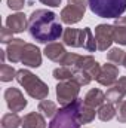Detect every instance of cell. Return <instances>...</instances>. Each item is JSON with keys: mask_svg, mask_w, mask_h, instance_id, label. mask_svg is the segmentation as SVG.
Masks as SVG:
<instances>
[{"mask_svg": "<svg viewBox=\"0 0 126 128\" xmlns=\"http://www.w3.org/2000/svg\"><path fill=\"white\" fill-rule=\"evenodd\" d=\"M28 33L39 43H51L63 37L64 28L58 15L48 9H36L28 16Z\"/></svg>", "mask_w": 126, "mask_h": 128, "instance_id": "cell-1", "label": "cell"}, {"mask_svg": "<svg viewBox=\"0 0 126 128\" xmlns=\"http://www.w3.org/2000/svg\"><path fill=\"white\" fill-rule=\"evenodd\" d=\"M16 82L24 88V91L36 100H45L49 96V88L48 85L39 78L36 76L33 72L27 68H19L16 70Z\"/></svg>", "mask_w": 126, "mask_h": 128, "instance_id": "cell-2", "label": "cell"}, {"mask_svg": "<svg viewBox=\"0 0 126 128\" xmlns=\"http://www.w3.org/2000/svg\"><path fill=\"white\" fill-rule=\"evenodd\" d=\"M83 100L77 98L71 104L63 106L55 116L51 119L49 128H80V119H79V110Z\"/></svg>", "mask_w": 126, "mask_h": 128, "instance_id": "cell-3", "label": "cell"}, {"mask_svg": "<svg viewBox=\"0 0 126 128\" xmlns=\"http://www.w3.org/2000/svg\"><path fill=\"white\" fill-rule=\"evenodd\" d=\"M88 6L99 18H120L126 10V0H88Z\"/></svg>", "mask_w": 126, "mask_h": 128, "instance_id": "cell-4", "label": "cell"}, {"mask_svg": "<svg viewBox=\"0 0 126 128\" xmlns=\"http://www.w3.org/2000/svg\"><path fill=\"white\" fill-rule=\"evenodd\" d=\"M86 8H88V0H68V4L63 8L60 14V18L67 26L77 24L83 20Z\"/></svg>", "mask_w": 126, "mask_h": 128, "instance_id": "cell-5", "label": "cell"}, {"mask_svg": "<svg viewBox=\"0 0 126 128\" xmlns=\"http://www.w3.org/2000/svg\"><path fill=\"white\" fill-rule=\"evenodd\" d=\"M80 84H77L74 79L71 80H63L57 85L55 94H57V100L61 106H67L71 104L73 101H76L79 98V92H80Z\"/></svg>", "mask_w": 126, "mask_h": 128, "instance_id": "cell-6", "label": "cell"}, {"mask_svg": "<svg viewBox=\"0 0 126 128\" xmlns=\"http://www.w3.org/2000/svg\"><path fill=\"white\" fill-rule=\"evenodd\" d=\"M4 100H6V104H7L9 110L15 112V113L22 112L27 107V104H28V101L25 100L24 94L18 88H13V86L7 88L4 91Z\"/></svg>", "mask_w": 126, "mask_h": 128, "instance_id": "cell-7", "label": "cell"}, {"mask_svg": "<svg viewBox=\"0 0 126 128\" xmlns=\"http://www.w3.org/2000/svg\"><path fill=\"white\" fill-rule=\"evenodd\" d=\"M95 39H96L98 51H107V49H110L111 43L114 42L113 26H110V24H98L95 27Z\"/></svg>", "mask_w": 126, "mask_h": 128, "instance_id": "cell-8", "label": "cell"}, {"mask_svg": "<svg viewBox=\"0 0 126 128\" xmlns=\"http://www.w3.org/2000/svg\"><path fill=\"white\" fill-rule=\"evenodd\" d=\"M117 78H119V67L113 63H107L101 67V72L95 80L102 86H113L117 82Z\"/></svg>", "mask_w": 126, "mask_h": 128, "instance_id": "cell-9", "label": "cell"}, {"mask_svg": "<svg viewBox=\"0 0 126 128\" xmlns=\"http://www.w3.org/2000/svg\"><path fill=\"white\" fill-rule=\"evenodd\" d=\"M21 63L27 67H36V68L40 67L42 66V51L39 49V46H36L34 43H25Z\"/></svg>", "mask_w": 126, "mask_h": 128, "instance_id": "cell-10", "label": "cell"}, {"mask_svg": "<svg viewBox=\"0 0 126 128\" xmlns=\"http://www.w3.org/2000/svg\"><path fill=\"white\" fill-rule=\"evenodd\" d=\"M63 43L65 46H71V48H83V45H85V30L71 28V27L64 28Z\"/></svg>", "mask_w": 126, "mask_h": 128, "instance_id": "cell-11", "label": "cell"}, {"mask_svg": "<svg viewBox=\"0 0 126 128\" xmlns=\"http://www.w3.org/2000/svg\"><path fill=\"white\" fill-rule=\"evenodd\" d=\"M73 68L85 70V72H88L94 79H96V76H98L99 72H101V66H99V63L95 60L92 55H80V58H79V61L76 64V67H73Z\"/></svg>", "mask_w": 126, "mask_h": 128, "instance_id": "cell-12", "label": "cell"}, {"mask_svg": "<svg viewBox=\"0 0 126 128\" xmlns=\"http://www.w3.org/2000/svg\"><path fill=\"white\" fill-rule=\"evenodd\" d=\"M6 27L10 28L13 33H22L24 30H28V20L25 14L16 12L6 18Z\"/></svg>", "mask_w": 126, "mask_h": 128, "instance_id": "cell-13", "label": "cell"}, {"mask_svg": "<svg viewBox=\"0 0 126 128\" xmlns=\"http://www.w3.org/2000/svg\"><path fill=\"white\" fill-rule=\"evenodd\" d=\"M24 46H25V42L22 39H13L10 43H7V48H6V57L10 63H21V58H22V51H24Z\"/></svg>", "mask_w": 126, "mask_h": 128, "instance_id": "cell-14", "label": "cell"}, {"mask_svg": "<svg viewBox=\"0 0 126 128\" xmlns=\"http://www.w3.org/2000/svg\"><path fill=\"white\" fill-rule=\"evenodd\" d=\"M43 54L46 55V58H49L54 63H61V60L64 58V55L67 54L64 43H58V42H51L45 46Z\"/></svg>", "mask_w": 126, "mask_h": 128, "instance_id": "cell-15", "label": "cell"}, {"mask_svg": "<svg viewBox=\"0 0 126 128\" xmlns=\"http://www.w3.org/2000/svg\"><path fill=\"white\" fill-rule=\"evenodd\" d=\"M46 118L40 112H30L22 118V128H46Z\"/></svg>", "mask_w": 126, "mask_h": 128, "instance_id": "cell-16", "label": "cell"}, {"mask_svg": "<svg viewBox=\"0 0 126 128\" xmlns=\"http://www.w3.org/2000/svg\"><path fill=\"white\" fill-rule=\"evenodd\" d=\"M104 101H105V92H102L98 88L89 90L83 98V103L89 107H94V109H99L104 104Z\"/></svg>", "mask_w": 126, "mask_h": 128, "instance_id": "cell-17", "label": "cell"}, {"mask_svg": "<svg viewBox=\"0 0 126 128\" xmlns=\"http://www.w3.org/2000/svg\"><path fill=\"white\" fill-rule=\"evenodd\" d=\"M113 34H114V42L126 46V16H120L114 20L113 24Z\"/></svg>", "mask_w": 126, "mask_h": 128, "instance_id": "cell-18", "label": "cell"}, {"mask_svg": "<svg viewBox=\"0 0 126 128\" xmlns=\"http://www.w3.org/2000/svg\"><path fill=\"white\" fill-rule=\"evenodd\" d=\"M125 96H126L125 90H123L120 85L114 84L111 88H108V90H107V92H105V100H107V103L119 104V103H122V101H123Z\"/></svg>", "mask_w": 126, "mask_h": 128, "instance_id": "cell-19", "label": "cell"}, {"mask_svg": "<svg viewBox=\"0 0 126 128\" xmlns=\"http://www.w3.org/2000/svg\"><path fill=\"white\" fill-rule=\"evenodd\" d=\"M96 116H98L102 122H108V121H111L114 116H117L116 104H113V103H105V104H102V106L98 109Z\"/></svg>", "mask_w": 126, "mask_h": 128, "instance_id": "cell-20", "label": "cell"}, {"mask_svg": "<svg viewBox=\"0 0 126 128\" xmlns=\"http://www.w3.org/2000/svg\"><path fill=\"white\" fill-rule=\"evenodd\" d=\"M37 110L45 116V118H54L55 113L58 112V107H57V103L52 101V100H40L39 106H37Z\"/></svg>", "mask_w": 126, "mask_h": 128, "instance_id": "cell-21", "label": "cell"}, {"mask_svg": "<svg viewBox=\"0 0 126 128\" xmlns=\"http://www.w3.org/2000/svg\"><path fill=\"white\" fill-rule=\"evenodd\" d=\"M0 124H1V128H19L22 127V118H19L18 113L10 112V113L3 115Z\"/></svg>", "mask_w": 126, "mask_h": 128, "instance_id": "cell-22", "label": "cell"}, {"mask_svg": "<svg viewBox=\"0 0 126 128\" xmlns=\"http://www.w3.org/2000/svg\"><path fill=\"white\" fill-rule=\"evenodd\" d=\"M52 76L57 80H60V82H63V80H71L74 78V68L73 67H67V66H60V67L54 68Z\"/></svg>", "mask_w": 126, "mask_h": 128, "instance_id": "cell-23", "label": "cell"}, {"mask_svg": "<svg viewBox=\"0 0 126 128\" xmlns=\"http://www.w3.org/2000/svg\"><path fill=\"white\" fill-rule=\"evenodd\" d=\"M95 115H96V112H95L94 107H89V106H86L85 103H82L80 110H79L80 124H89V122H92L95 119Z\"/></svg>", "mask_w": 126, "mask_h": 128, "instance_id": "cell-24", "label": "cell"}, {"mask_svg": "<svg viewBox=\"0 0 126 128\" xmlns=\"http://www.w3.org/2000/svg\"><path fill=\"white\" fill-rule=\"evenodd\" d=\"M85 45H83V49H86L88 52H95L98 51V45H96V39H95V34L92 33L91 27H85Z\"/></svg>", "mask_w": 126, "mask_h": 128, "instance_id": "cell-25", "label": "cell"}, {"mask_svg": "<svg viewBox=\"0 0 126 128\" xmlns=\"http://www.w3.org/2000/svg\"><path fill=\"white\" fill-rule=\"evenodd\" d=\"M126 57V52L120 48H110V51L107 52V60L113 64H123Z\"/></svg>", "mask_w": 126, "mask_h": 128, "instance_id": "cell-26", "label": "cell"}, {"mask_svg": "<svg viewBox=\"0 0 126 128\" xmlns=\"http://www.w3.org/2000/svg\"><path fill=\"white\" fill-rule=\"evenodd\" d=\"M15 78H16V70L12 66H7V64L0 66V80L1 82H10Z\"/></svg>", "mask_w": 126, "mask_h": 128, "instance_id": "cell-27", "label": "cell"}, {"mask_svg": "<svg viewBox=\"0 0 126 128\" xmlns=\"http://www.w3.org/2000/svg\"><path fill=\"white\" fill-rule=\"evenodd\" d=\"M77 84H80V85H88V84H91V80L94 79L88 72H85V70H79V68H74V78H73Z\"/></svg>", "mask_w": 126, "mask_h": 128, "instance_id": "cell-28", "label": "cell"}, {"mask_svg": "<svg viewBox=\"0 0 126 128\" xmlns=\"http://www.w3.org/2000/svg\"><path fill=\"white\" fill-rule=\"evenodd\" d=\"M80 55L79 54H74V52H67L64 55V58L61 60V66H67V67H76V64L79 61Z\"/></svg>", "mask_w": 126, "mask_h": 128, "instance_id": "cell-29", "label": "cell"}, {"mask_svg": "<svg viewBox=\"0 0 126 128\" xmlns=\"http://www.w3.org/2000/svg\"><path fill=\"white\" fill-rule=\"evenodd\" d=\"M13 34H15V33L12 32L10 28H7L6 26L1 27V30H0V42H1V43H10V42L15 39Z\"/></svg>", "mask_w": 126, "mask_h": 128, "instance_id": "cell-30", "label": "cell"}, {"mask_svg": "<svg viewBox=\"0 0 126 128\" xmlns=\"http://www.w3.org/2000/svg\"><path fill=\"white\" fill-rule=\"evenodd\" d=\"M117 121L126 124V100L117 104Z\"/></svg>", "mask_w": 126, "mask_h": 128, "instance_id": "cell-31", "label": "cell"}, {"mask_svg": "<svg viewBox=\"0 0 126 128\" xmlns=\"http://www.w3.org/2000/svg\"><path fill=\"white\" fill-rule=\"evenodd\" d=\"M24 4H25V0H7L9 9L16 10V12H19V10L24 8Z\"/></svg>", "mask_w": 126, "mask_h": 128, "instance_id": "cell-32", "label": "cell"}, {"mask_svg": "<svg viewBox=\"0 0 126 128\" xmlns=\"http://www.w3.org/2000/svg\"><path fill=\"white\" fill-rule=\"evenodd\" d=\"M39 2L46 6H51V8H58L61 4V0H39Z\"/></svg>", "mask_w": 126, "mask_h": 128, "instance_id": "cell-33", "label": "cell"}, {"mask_svg": "<svg viewBox=\"0 0 126 128\" xmlns=\"http://www.w3.org/2000/svg\"><path fill=\"white\" fill-rule=\"evenodd\" d=\"M116 84H117V85H120V86H122V88H123V90L126 91V76H122V78H119Z\"/></svg>", "mask_w": 126, "mask_h": 128, "instance_id": "cell-34", "label": "cell"}, {"mask_svg": "<svg viewBox=\"0 0 126 128\" xmlns=\"http://www.w3.org/2000/svg\"><path fill=\"white\" fill-rule=\"evenodd\" d=\"M123 66H125V68H126V57H125V61H123Z\"/></svg>", "mask_w": 126, "mask_h": 128, "instance_id": "cell-35", "label": "cell"}]
</instances>
